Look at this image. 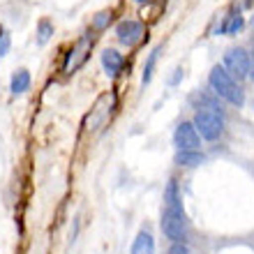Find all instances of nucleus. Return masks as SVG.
<instances>
[{
  "instance_id": "f257e3e1",
  "label": "nucleus",
  "mask_w": 254,
  "mask_h": 254,
  "mask_svg": "<svg viewBox=\"0 0 254 254\" xmlns=\"http://www.w3.org/2000/svg\"><path fill=\"white\" fill-rule=\"evenodd\" d=\"M162 234L171 243H185L188 236V220L183 208V194L178 181L171 178L164 188V208H162Z\"/></svg>"
},
{
  "instance_id": "f03ea898",
  "label": "nucleus",
  "mask_w": 254,
  "mask_h": 254,
  "mask_svg": "<svg viewBox=\"0 0 254 254\" xmlns=\"http://www.w3.org/2000/svg\"><path fill=\"white\" fill-rule=\"evenodd\" d=\"M208 86H210V90H213L222 102H229V104H234V107H238V109L245 104V90H243L241 83L222 65H215L213 69H210V74H208Z\"/></svg>"
},
{
  "instance_id": "7ed1b4c3",
  "label": "nucleus",
  "mask_w": 254,
  "mask_h": 254,
  "mask_svg": "<svg viewBox=\"0 0 254 254\" xmlns=\"http://www.w3.org/2000/svg\"><path fill=\"white\" fill-rule=\"evenodd\" d=\"M192 123L203 141H217L224 134V114H220V111L196 109Z\"/></svg>"
},
{
  "instance_id": "20e7f679",
  "label": "nucleus",
  "mask_w": 254,
  "mask_h": 254,
  "mask_svg": "<svg viewBox=\"0 0 254 254\" xmlns=\"http://www.w3.org/2000/svg\"><path fill=\"white\" fill-rule=\"evenodd\" d=\"M95 44V35L93 33H86L81 35L79 40L72 44V49L67 51L65 56V63H63V72L65 74H74L76 69L86 65V61L90 58V49Z\"/></svg>"
},
{
  "instance_id": "39448f33",
  "label": "nucleus",
  "mask_w": 254,
  "mask_h": 254,
  "mask_svg": "<svg viewBox=\"0 0 254 254\" xmlns=\"http://www.w3.org/2000/svg\"><path fill=\"white\" fill-rule=\"evenodd\" d=\"M222 67L227 69L231 76H234L238 83L243 79H250V67H252V56L245 51L243 47H234V49H227L224 54V63Z\"/></svg>"
},
{
  "instance_id": "423d86ee",
  "label": "nucleus",
  "mask_w": 254,
  "mask_h": 254,
  "mask_svg": "<svg viewBox=\"0 0 254 254\" xmlns=\"http://www.w3.org/2000/svg\"><path fill=\"white\" fill-rule=\"evenodd\" d=\"M116 37L121 44L125 47H136L139 42H143L148 37L146 35V26L136 19H123L118 26H116Z\"/></svg>"
},
{
  "instance_id": "0eeeda50",
  "label": "nucleus",
  "mask_w": 254,
  "mask_h": 254,
  "mask_svg": "<svg viewBox=\"0 0 254 254\" xmlns=\"http://www.w3.org/2000/svg\"><path fill=\"white\" fill-rule=\"evenodd\" d=\"M201 136L196 132V127H194L192 121H183L178 123L174 132V146L176 150H201Z\"/></svg>"
},
{
  "instance_id": "6e6552de",
  "label": "nucleus",
  "mask_w": 254,
  "mask_h": 254,
  "mask_svg": "<svg viewBox=\"0 0 254 254\" xmlns=\"http://www.w3.org/2000/svg\"><path fill=\"white\" fill-rule=\"evenodd\" d=\"M100 63L109 76H118L123 72V67H125V56L121 51H116V49H104L100 54Z\"/></svg>"
},
{
  "instance_id": "1a4fd4ad",
  "label": "nucleus",
  "mask_w": 254,
  "mask_h": 254,
  "mask_svg": "<svg viewBox=\"0 0 254 254\" xmlns=\"http://www.w3.org/2000/svg\"><path fill=\"white\" fill-rule=\"evenodd\" d=\"M203 153L201 150H176V164L178 167H188V169H194L199 167V164H203Z\"/></svg>"
},
{
  "instance_id": "9d476101",
  "label": "nucleus",
  "mask_w": 254,
  "mask_h": 254,
  "mask_svg": "<svg viewBox=\"0 0 254 254\" xmlns=\"http://www.w3.org/2000/svg\"><path fill=\"white\" fill-rule=\"evenodd\" d=\"M132 254H155V238L148 231H139L132 243Z\"/></svg>"
},
{
  "instance_id": "9b49d317",
  "label": "nucleus",
  "mask_w": 254,
  "mask_h": 254,
  "mask_svg": "<svg viewBox=\"0 0 254 254\" xmlns=\"http://www.w3.org/2000/svg\"><path fill=\"white\" fill-rule=\"evenodd\" d=\"M243 26H245V19L241 16V12H234L222 21V26L217 28V35H236L243 30Z\"/></svg>"
},
{
  "instance_id": "f8f14e48",
  "label": "nucleus",
  "mask_w": 254,
  "mask_h": 254,
  "mask_svg": "<svg viewBox=\"0 0 254 254\" xmlns=\"http://www.w3.org/2000/svg\"><path fill=\"white\" fill-rule=\"evenodd\" d=\"M28 88H30V72H28V69H16V72L12 74V81H9V90H12V95L26 93Z\"/></svg>"
},
{
  "instance_id": "ddd939ff",
  "label": "nucleus",
  "mask_w": 254,
  "mask_h": 254,
  "mask_svg": "<svg viewBox=\"0 0 254 254\" xmlns=\"http://www.w3.org/2000/svg\"><path fill=\"white\" fill-rule=\"evenodd\" d=\"M51 37H54V21L42 19L40 23H37V44H40V47H44Z\"/></svg>"
},
{
  "instance_id": "4468645a",
  "label": "nucleus",
  "mask_w": 254,
  "mask_h": 254,
  "mask_svg": "<svg viewBox=\"0 0 254 254\" xmlns=\"http://www.w3.org/2000/svg\"><path fill=\"white\" fill-rule=\"evenodd\" d=\"M157 58H160V49H153L150 54H148V61L143 65V74H141V81H143V86L150 83L153 79V72H155V65H157Z\"/></svg>"
},
{
  "instance_id": "2eb2a0df",
  "label": "nucleus",
  "mask_w": 254,
  "mask_h": 254,
  "mask_svg": "<svg viewBox=\"0 0 254 254\" xmlns=\"http://www.w3.org/2000/svg\"><path fill=\"white\" fill-rule=\"evenodd\" d=\"M111 21H114V12H111V9H104V12H100L93 19V33H102V30H107Z\"/></svg>"
},
{
  "instance_id": "dca6fc26",
  "label": "nucleus",
  "mask_w": 254,
  "mask_h": 254,
  "mask_svg": "<svg viewBox=\"0 0 254 254\" xmlns=\"http://www.w3.org/2000/svg\"><path fill=\"white\" fill-rule=\"evenodd\" d=\"M169 254H190V248L185 245V243H171Z\"/></svg>"
},
{
  "instance_id": "f3484780",
  "label": "nucleus",
  "mask_w": 254,
  "mask_h": 254,
  "mask_svg": "<svg viewBox=\"0 0 254 254\" xmlns=\"http://www.w3.org/2000/svg\"><path fill=\"white\" fill-rule=\"evenodd\" d=\"M181 79H183V67H176L174 76L169 79V86H178V83H181Z\"/></svg>"
},
{
  "instance_id": "a211bd4d",
  "label": "nucleus",
  "mask_w": 254,
  "mask_h": 254,
  "mask_svg": "<svg viewBox=\"0 0 254 254\" xmlns=\"http://www.w3.org/2000/svg\"><path fill=\"white\" fill-rule=\"evenodd\" d=\"M7 49H9V37H2V40H0V56H5L7 54Z\"/></svg>"
},
{
  "instance_id": "6ab92c4d",
  "label": "nucleus",
  "mask_w": 254,
  "mask_h": 254,
  "mask_svg": "<svg viewBox=\"0 0 254 254\" xmlns=\"http://www.w3.org/2000/svg\"><path fill=\"white\" fill-rule=\"evenodd\" d=\"M250 79L254 81V51H252V67H250Z\"/></svg>"
},
{
  "instance_id": "aec40b11",
  "label": "nucleus",
  "mask_w": 254,
  "mask_h": 254,
  "mask_svg": "<svg viewBox=\"0 0 254 254\" xmlns=\"http://www.w3.org/2000/svg\"><path fill=\"white\" fill-rule=\"evenodd\" d=\"M2 37H5V30H2V26H0V40H2Z\"/></svg>"
},
{
  "instance_id": "412c9836",
  "label": "nucleus",
  "mask_w": 254,
  "mask_h": 254,
  "mask_svg": "<svg viewBox=\"0 0 254 254\" xmlns=\"http://www.w3.org/2000/svg\"><path fill=\"white\" fill-rule=\"evenodd\" d=\"M136 2H150V0H136Z\"/></svg>"
}]
</instances>
